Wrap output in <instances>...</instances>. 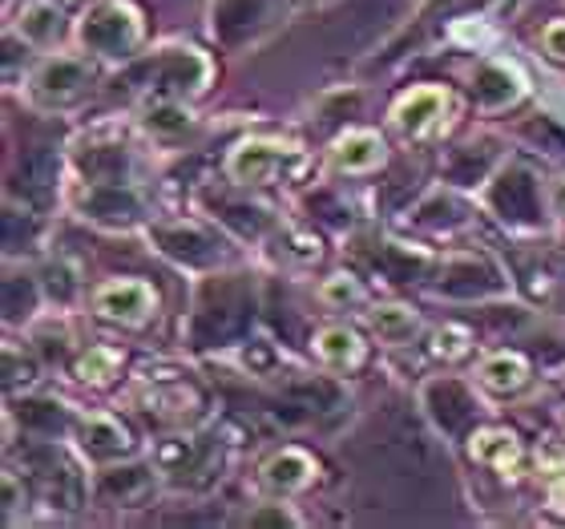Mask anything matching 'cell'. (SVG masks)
<instances>
[{
	"label": "cell",
	"instance_id": "1",
	"mask_svg": "<svg viewBox=\"0 0 565 529\" xmlns=\"http://www.w3.org/2000/svg\"><path fill=\"white\" fill-rule=\"evenodd\" d=\"M121 82L130 89H158V94H199L211 82V61L199 49H166L134 61Z\"/></svg>",
	"mask_w": 565,
	"mask_h": 529
},
{
	"label": "cell",
	"instance_id": "2",
	"mask_svg": "<svg viewBox=\"0 0 565 529\" xmlns=\"http://www.w3.org/2000/svg\"><path fill=\"white\" fill-rule=\"evenodd\" d=\"M250 319V287L243 279H214L206 283V292L194 311V340L199 343H218L226 336L243 331Z\"/></svg>",
	"mask_w": 565,
	"mask_h": 529
},
{
	"label": "cell",
	"instance_id": "3",
	"mask_svg": "<svg viewBox=\"0 0 565 529\" xmlns=\"http://www.w3.org/2000/svg\"><path fill=\"white\" fill-rule=\"evenodd\" d=\"M141 12L126 0H102L85 12L82 21V41L85 49L94 53H106V57H126L134 53V45L141 41Z\"/></svg>",
	"mask_w": 565,
	"mask_h": 529
},
{
	"label": "cell",
	"instance_id": "4",
	"mask_svg": "<svg viewBox=\"0 0 565 529\" xmlns=\"http://www.w3.org/2000/svg\"><path fill=\"white\" fill-rule=\"evenodd\" d=\"M24 469H29V477H33V482L45 489V497H53L57 506H65V509L82 506L85 477H82V469L73 465L70 453H61L57 445L24 448Z\"/></svg>",
	"mask_w": 565,
	"mask_h": 529
},
{
	"label": "cell",
	"instance_id": "5",
	"mask_svg": "<svg viewBox=\"0 0 565 529\" xmlns=\"http://www.w3.org/2000/svg\"><path fill=\"white\" fill-rule=\"evenodd\" d=\"M235 182H275V178L299 174L303 170V150L287 141H243L231 162H226Z\"/></svg>",
	"mask_w": 565,
	"mask_h": 529
},
{
	"label": "cell",
	"instance_id": "6",
	"mask_svg": "<svg viewBox=\"0 0 565 529\" xmlns=\"http://www.w3.org/2000/svg\"><path fill=\"white\" fill-rule=\"evenodd\" d=\"M158 307V295L146 279H109L94 292V311L114 324H146Z\"/></svg>",
	"mask_w": 565,
	"mask_h": 529
},
{
	"label": "cell",
	"instance_id": "7",
	"mask_svg": "<svg viewBox=\"0 0 565 529\" xmlns=\"http://www.w3.org/2000/svg\"><path fill=\"white\" fill-rule=\"evenodd\" d=\"M489 207L509 223H533L537 219V182L525 166H509L501 170L493 187H489Z\"/></svg>",
	"mask_w": 565,
	"mask_h": 529
},
{
	"label": "cell",
	"instance_id": "8",
	"mask_svg": "<svg viewBox=\"0 0 565 529\" xmlns=\"http://www.w3.org/2000/svg\"><path fill=\"white\" fill-rule=\"evenodd\" d=\"M424 409L433 412V421L452 436H460L477 421V400L469 396V389L460 380H433L424 389Z\"/></svg>",
	"mask_w": 565,
	"mask_h": 529
},
{
	"label": "cell",
	"instance_id": "9",
	"mask_svg": "<svg viewBox=\"0 0 565 529\" xmlns=\"http://www.w3.org/2000/svg\"><path fill=\"white\" fill-rule=\"evenodd\" d=\"M150 239L158 247L178 263H190V267H211L218 260V243L214 235H206L202 226L194 223H166V226H153Z\"/></svg>",
	"mask_w": 565,
	"mask_h": 529
},
{
	"label": "cell",
	"instance_id": "10",
	"mask_svg": "<svg viewBox=\"0 0 565 529\" xmlns=\"http://www.w3.org/2000/svg\"><path fill=\"white\" fill-rule=\"evenodd\" d=\"M448 109V94L440 85H416L408 94L396 102L392 109V121H396V130L408 134V138H420L436 126V121L445 118Z\"/></svg>",
	"mask_w": 565,
	"mask_h": 529
},
{
	"label": "cell",
	"instance_id": "11",
	"mask_svg": "<svg viewBox=\"0 0 565 529\" xmlns=\"http://www.w3.org/2000/svg\"><path fill=\"white\" fill-rule=\"evenodd\" d=\"M82 211L106 226H134L141 214V202L134 190L118 187V182H97L82 194Z\"/></svg>",
	"mask_w": 565,
	"mask_h": 529
},
{
	"label": "cell",
	"instance_id": "12",
	"mask_svg": "<svg viewBox=\"0 0 565 529\" xmlns=\"http://www.w3.org/2000/svg\"><path fill=\"white\" fill-rule=\"evenodd\" d=\"M33 85L41 102H73V97L89 85V70H85L82 61L57 57V61H49V65H41Z\"/></svg>",
	"mask_w": 565,
	"mask_h": 529
},
{
	"label": "cell",
	"instance_id": "13",
	"mask_svg": "<svg viewBox=\"0 0 565 529\" xmlns=\"http://www.w3.org/2000/svg\"><path fill=\"white\" fill-rule=\"evenodd\" d=\"M331 162H335V170H348V174L376 170V166L384 162V141L372 130H348L331 146Z\"/></svg>",
	"mask_w": 565,
	"mask_h": 529
},
{
	"label": "cell",
	"instance_id": "14",
	"mask_svg": "<svg viewBox=\"0 0 565 529\" xmlns=\"http://www.w3.org/2000/svg\"><path fill=\"white\" fill-rule=\"evenodd\" d=\"M316 473H319L316 461L307 457L303 448H282V453H275L263 465V482L271 485V489H279V494H295V489H307Z\"/></svg>",
	"mask_w": 565,
	"mask_h": 529
},
{
	"label": "cell",
	"instance_id": "15",
	"mask_svg": "<svg viewBox=\"0 0 565 529\" xmlns=\"http://www.w3.org/2000/svg\"><path fill=\"white\" fill-rule=\"evenodd\" d=\"M469 453H472V461L493 465V469H501L505 477L518 469V461H521L518 436L509 433V429H484V433H472L469 436Z\"/></svg>",
	"mask_w": 565,
	"mask_h": 529
},
{
	"label": "cell",
	"instance_id": "16",
	"mask_svg": "<svg viewBox=\"0 0 565 529\" xmlns=\"http://www.w3.org/2000/svg\"><path fill=\"white\" fill-rule=\"evenodd\" d=\"M472 97L484 109H501L521 97V77L509 65H481L477 77H472Z\"/></svg>",
	"mask_w": 565,
	"mask_h": 529
},
{
	"label": "cell",
	"instance_id": "17",
	"mask_svg": "<svg viewBox=\"0 0 565 529\" xmlns=\"http://www.w3.org/2000/svg\"><path fill=\"white\" fill-rule=\"evenodd\" d=\"M481 384L497 396H509V392H521L530 384V364L521 352H493L481 364Z\"/></svg>",
	"mask_w": 565,
	"mask_h": 529
},
{
	"label": "cell",
	"instance_id": "18",
	"mask_svg": "<svg viewBox=\"0 0 565 529\" xmlns=\"http://www.w3.org/2000/svg\"><path fill=\"white\" fill-rule=\"evenodd\" d=\"M448 295H493L501 292V275L484 260H457L445 271V283H440Z\"/></svg>",
	"mask_w": 565,
	"mask_h": 529
},
{
	"label": "cell",
	"instance_id": "19",
	"mask_svg": "<svg viewBox=\"0 0 565 529\" xmlns=\"http://www.w3.org/2000/svg\"><path fill=\"white\" fill-rule=\"evenodd\" d=\"M271 12V0H218V21L214 29L226 36V41H238L243 33L259 29Z\"/></svg>",
	"mask_w": 565,
	"mask_h": 529
},
{
	"label": "cell",
	"instance_id": "20",
	"mask_svg": "<svg viewBox=\"0 0 565 529\" xmlns=\"http://www.w3.org/2000/svg\"><path fill=\"white\" fill-rule=\"evenodd\" d=\"M311 348H316V356L323 360L328 368H355L360 360H364V343H360V336H355L352 328H323L311 340Z\"/></svg>",
	"mask_w": 565,
	"mask_h": 529
},
{
	"label": "cell",
	"instance_id": "21",
	"mask_svg": "<svg viewBox=\"0 0 565 529\" xmlns=\"http://www.w3.org/2000/svg\"><path fill=\"white\" fill-rule=\"evenodd\" d=\"M17 29L29 45H53L61 33V12L53 0H24L17 12Z\"/></svg>",
	"mask_w": 565,
	"mask_h": 529
},
{
	"label": "cell",
	"instance_id": "22",
	"mask_svg": "<svg viewBox=\"0 0 565 529\" xmlns=\"http://www.w3.org/2000/svg\"><path fill=\"white\" fill-rule=\"evenodd\" d=\"M82 436L85 445L94 448V453H102V457H114V453L130 448V429L118 416H109V412H89L82 421Z\"/></svg>",
	"mask_w": 565,
	"mask_h": 529
},
{
	"label": "cell",
	"instance_id": "23",
	"mask_svg": "<svg viewBox=\"0 0 565 529\" xmlns=\"http://www.w3.org/2000/svg\"><path fill=\"white\" fill-rule=\"evenodd\" d=\"M206 465V448L194 436H170L158 445V469L174 473V477H186V473L202 469Z\"/></svg>",
	"mask_w": 565,
	"mask_h": 529
},
{
	"label": "cell",
	"instance_id": "24",
	"mask_svg": "<svg viewBox=\"0 0 565 529\" xmlns=\"http://www.w3.org/2000/svg\"><path fill=\"white\" fill-rule=\"evenodd\" d=\"M150 469L146 465H126V469H109L106 477H102V494L109 497V501H121V506H134V501H141V497L150 494Z\"/></svg>",
	"mask_w": 565,
	"mask_h": 529
},
{
	"label": "cell",
	"instance_id": "25",
	"mask_svg": "<svg viewBox=\"0 0 565 529\" xmlns=\"http://www.w3.org/2000/svg\"><path fill=\"white\" fill-rule=\"evenodd\" d=\"M372 328H376L380 340H388V343H404V340H413L416 328H420V316H416L413 307H404V304H384L372 311Z\"/></svg>",
	"mask_w": 565,
	"mask_h": 529
},
{
	"label": "cell",
	"instance_id": "26",
	"mask_svg": "<svg viewBox=\"0 0 565 529\" xmlns=\"http://www.w3.org/2000/svg\"><path fill=\"white\" fill-rule=\"evenodd\" d=\"M118 368H121V352H118V348H106V343H97V348H89L85 356H77L73 372H77L85 384H106V380L118 377Z\"/></svg>",
	"mask_w": 565,
	"mask_h": 529
},
{
	"label": "cell",
	"instance_id": "27",
	"mask_svg": "<svg viewBox=\"0 0 565 529\" xmlns=\"http://www.w3.org/2000/svg\"><path fill=\"white\" fill-rule=\"evenodd\" d=\"M376 267L388 275L392 283H408L416 271L424 267V255L420 251H408L401 243H380V255H376Z\"/></svg>",
	"mask_w": 565,
	"mask_h": 529
},
{
	"label": "cell",
	"instance_id": "28",
	"mask_svg": "<svg viewBox=\"0 0 565 529\" xmlns=\"http://www.w3.org/2000/svg\"><path fill=\"white\" fill-rule=\"evenodd\" d=\"M489 162H493L489 146H465V150H457L448 158V178L452 182H477V178H484Z\"/></svg>",
	"mask_w": 565,
	"mask_h": 529
},
{
	"label": "cell",
	"instance_id": "29",
	"mask_svg": "<svg viewBox=\"0 0 565 529\" xmlns=\"http://www.w3.org/2000/svg\"><path fill=\"white\" fill-rule=\"evenodd\" d=\"M146 412L158 409V416H170V421H182V416H190L194 412V404H199V396L190 389H158V392H146Z\"/></svg>",
	"mask_w": 565,
	"mask_h": 529
},
{
	"label": "cell",
	"instance_id": "30",
	"mask_svg": "<svg viewBox=\"0 0 565 529\" xmlns=\"http://www.w3.org/2000/svg\"><path fill=\"white\" fill-rule=\"evenodd\" d=\"M146 126L153 134H182L190 126V114L174 102H153V109L146 114Z\"/></svg>",
	"mask_w": 565,
	"mask_h": 529
},
{
	"label": "cell",
	"instance_id": "31",
	"mask_svg": "<svg viewBox=\"0 0 565 529\" xmlns=\"http://www.w3.org/2000/svg\"><path fill=\"white\" fill-rule=\"evenodd\" d=\"M85 170L94 182H118L126 170V154L121 150H89L85 154Z\"/></svg>",
	"mask_w": 565,
	"mask_h": 529
},
{
	"label": "cell",
	"instance_id": "32",
	"mask_svg": "<svg viewBox=\"0 0 565 529\" xmlns=\"http://www.w3.org/2000/svg\"><path fill=\"white\" fill-rule=\"evenodd\" d=\"M21 421L29 429H45V433H57L65 424V412L61 404H49V400H33V404H21Z\"/></svg>",
	"mask_w": 565,
	"mask_h": 529
},
{
	"label": "cell",
	"instance_id": "33",
	"mask_svg": "<svg viewBox=\"0 0 565 529\" xmlns=\"http://www.w3.org/2000/svg\"><path fill=\"white\" fill-rule=\"evenodd\" d=\"M21 178H29V182H24L29 190H36V194H45L49 182L57 178V162H53V154H29V158H24Z\"/></svg>",
	"mask_w": 565,
	"mask_h": 529
},
{
	"label": "cell",
	"instance_id": "34",
	"mask_svg": "<svg viewBox=\"0 0 565 529\" xmlns=\"http://www.w3.org/2000/svg\"><path fill=\"white\" fill-rule=\"evenodd\" d=\"M472 336L465 328H457V324H448V328H440L433 336V352L440 356V360H460V356L469 352Z\"/></svg>",
	"mask_w": 565,
	"mask_h": 529
},
{
	"label": "cell",
	"instance_id": "35",
	"mask_svg": "<svg viewBox=\"0 0 565 529\" xmlns=\"http://www.w3.org/2000/svg\"><path fill=\"white\" fill-rule=\"evenodd\" d=\"M323 299H328V304H355V299H364V292H360V283H355L352 275H331V279L323 283Z\"/></svg>",
	"mask_w": 565,
	"mask_h": 529
},
{
	"label": "cell",
	"instance_id": "36",
	"mask_svg": "<svg viewBox=\"0 0 565 529\" xmlns=\"http://www.w3.org/2000/svg\"><path fill=\"white\" fill-rule=\"evenodd\" d=\"M33 372H36V364L33 360H21L17 356V348H4V389H17V384H29L33 380Z\"/></svg>",
	"mask_w": 565,
	"mask_h": 529
},
{
	"label": "cell",
	"instance_id": "37",
	"mask_svg": "<svg viewBox=\"0 0 565 529\" xmlns=\"http://www.w3.org/2000/svg\"><path fill=\"white\" fill-rule=\"evenodd\" d=\"M287 243H291V255L295 260H319V239L316 235H303V231H291L287 235Z\"/></svg>",
	"mask_w": 565,
	"mask_h": 529
},
{
	"label": "cell",
	"instance_id": "38",
	"mask_svg": "<svg viewBox=\"0 0 565 529\" xmlns=\"http://www.w3.org/2000/svg\"><path fill=\"white\" fill-rule=\"evenodd\" d=\"M542 45L550 57L565 61V21H554V24H545V33H542Z\"/></svg>",
	"mask_w": 565,
	"mask_h": 529
},
{
	"label": "cell",
	"instance_id": "39",
	"mask_svg": "<svg viewBox=\"0 0 565 529\" xmlns=\"http://www.w3.org/2000/svg\"><path fill=\"white\" fill-rule=\"evenodd\" d=\"M250 526H295L291 514H282V509H271V514H255Z\"/></svg>",
	"mask_w": 565,
	"mask_h": 529
},
{
	"label": "cell",
	"instance_id": "40",
	"mask_svg": "<svg viewBox=\"0 0 565 529\" xmlns=\"http://www.w3.org/2000/svg\"><path fill=\"white\" fill-rule=\"evenodd\" d=\"M550 506H554L557 514H565V469L550 482Z\"/></svg>",
	"mask_w": 565,
	"mask_h": 529
},
{
	"label": "cell",
	"instance_id": "41",
	"mask_svg": "<svg viewBox=\"0 0 565 529\" xmlns=\"http://www.w3.org/2000/svg\"><path fill=\"white\" fill-rule=\"evenodd\" d=\"M554 207H557V214H565V182L557 187V194H554Z\"/></svg>",
	"mask_w": 565,
	"mask_h": 529
}]
</instances>
